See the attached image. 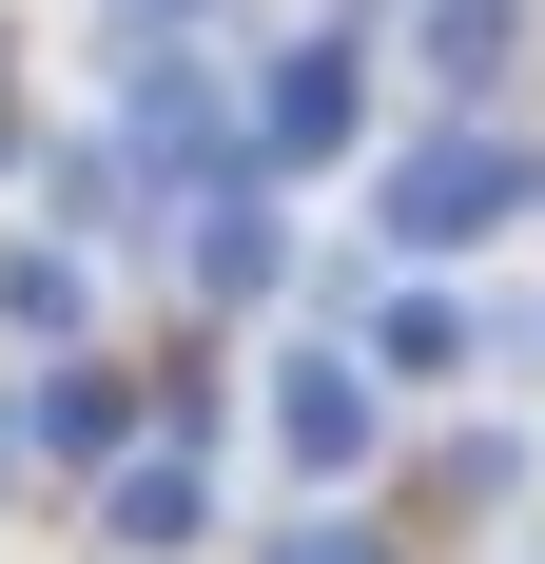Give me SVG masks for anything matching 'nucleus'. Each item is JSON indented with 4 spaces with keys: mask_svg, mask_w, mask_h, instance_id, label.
<instances>
[{
    "mask_svg": "<svg viewBox=\"0 0 545 564\" xmlns=\"http://www.w3.org/2000/svg\"><path fill=\"white\" fill-rule=\"evenodd\" d=\"M506 195H526V156H506V137H429V156H389V234H409V253L506 234Z\"/></svg>",
    "mask_w": 545,
    "mask_h": 564,
    "instance_id": "nucleus-1",
    "label": "nucleus"
},
{
    "mask_svg": "<svg viewBox=\"0 0 545 564\" xmlns=\"http://www.w3.org/2000/svg\"><path fill=\"white\" fill-rule=\"evenodd\" d=\"M272 467H312V487L371 467V370L351 350H272Z\"/></svg>",
    "mask_w": 545,
    "mask_h": 564,
    "instance_id": "nucleus-2",
    "label": "nucleus"
},
{
    "mask_svg": "<svg viewBox=\"0 0 545 564\" xmlns=\"http://www.w3.org/2000/svg\"><path fill=\"white\" fill-rule=\"evenodd\" d=\"M254 117H272V156H331V137H351V58H331V40H312V58H272V98H254Z\"/></svg>",
    "mask_w": 545,
    "mask_h": 564,
    "instance_id": "nucleus-3",
    "label": "nucleus"
},
{
    "mask_svg": "<svg viewBox=\"0 0 545 564\" xmlns=\"http://www.w3.org/2000/svg\"><path fill=\"white\" fill-rule=\"evenodd\" d=\"M409 58H429L448 98H488V78H506V0H429V20H409Z\"/></svg>",
    "mask_w": 545,
    "mask_h": 564,
    "instance_id": "nucleus-4",
    "label": "nucleus"
},
{
    "mask_svg": "<svg viewBox=\"0 0 545 564\" xmlns=\"http://www.w3.org/2000/svg\"><path fill=\"white\" fill-rule=\"evenodd\" d=\"M371 370H409V390H429V370H468V312H448V292H389V332H371Z\"/></svg>",
    "mask_w": 545,
    "mask_h": 564,
    "instance_id": "nucleus-5",
    "label": "nucleus"
},
{
    "mask_svg": "<svg viewBox=\"0 0 545 564\" xmlns=\"http://www.w3.org/2000/svg\"><path fill=\"white\" fill-rule=\"evenodd\" d=\"M117 545H195V467H175V448L117 467Z\"/></svg>",
    "mask_w": 545,
    "mask_h": 564,
    "instance_id": "nucleus-6",
    "label": "nucleus"
},
{
    "mask_svg": "<svg viewBox=\"0 0 545 564\" xmlns=\"http://www.w3.org/2000/svg\"><path fill=\"white\" fill-rule=\"evenodd\" d=\"M292 564H371V545H351V525H292Z\"/></svg>",
    "mask_w": 545,
    "mask_h": 564,
    "instance_id": "nucleus-7",
    "label": "nucleus"
},
{
    "mask_svg": "<svg viewBox=\"0 0 545 564\" xmlns=\"http://www.w3.org/2000/svg\"><path fill=\"white\" fill-rule=\"evenodd\" d=\"M0 467H20V409H0Z\"/></svg>",
    "mask_w": 545,
    "mask_h": 564,
    "instance_id": "nucleus-8",
    "label": "nucleus"
}]
</instances>
